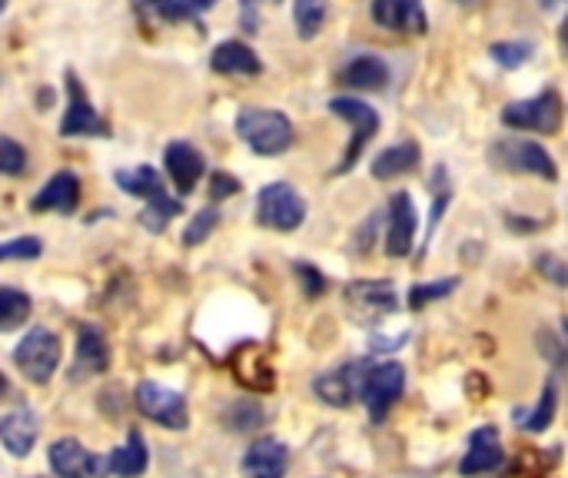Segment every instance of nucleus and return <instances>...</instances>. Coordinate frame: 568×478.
Wrapping results in <instances>:
<instances>
[{
  "label": "nucleus",
  "mask_w": 568,
  "mask_h": 478,
  "mask_svg": "<svg viewBox=\"0 0 568 478\" xmlns=\"http://www.w3.org/2000/svg\"><path fill=\"white\" fill-rule=\"evenodd\" d=\"M116 186L130 196H143L146 206L140 213V223L150 233H163L170 226V220L183 210L180 200H173L166 193V183L160 180V173L153 166H133V170H116Z\"/></svg>",
  "instance_id": "f257e3e1"
},
{
  "label": "nucleus",
  "mask_w": 568,
  "mask_h": 478,
  "mask_svg": "<svg viewBox=\"0 0 568 478\" xmlns=\"http://www.w3.org/2000/svg\"><path fill=\"white\" fill-rule=\"evenodd\" d=\"M236 133L240 140L260 153V156H280L293 146L296 140V130H293V120L280 110H263V106H243L236 113Z\"/></svg>",
  "instance_id": "f03ea898"
},
{
  "label": "nucleus",
  "mask_w": 568,
  "mask_h": 478,
  "mask_svg": "<svg viewBox=\"0 0 568 478\" xmlns=\"http://www.w3.org/2000/svg\"><path fill=\"white\" fill-rule=\"evenodd\" d=\"M306 220V200L290 183H270L256 193V223L276 233H293Z\"/></svg>",
  "instance_id": "7ed1b4c3"
},
{
  "label": "nucleus",
  "mask_w": 568,
  "mask_h": 478,
  "mask_svg": "<svg viewBox=\"0 0 568 478\" xmlns=\"http://www.w3.org/2000/svg\"><path fill=\"white\" fill-rule=\"evenodd\" d=\"M503 123L513 130H532V133H559L562 126V96L559 90H542L532 100H516L503 110Z\"/></svg>",
  "instance_id": "20e7f679"
},
{
  "label": "nucleus",
  "mask_w": 568,
  "mask_h": 478,
  "mask_svg": "<svg viewBox=\"0 0 568 478\" xmlns=\"http://www.w3.org/2000/svg\"><path fill=\"white\" fill-rule=\"evenodd\" d=\"M329 113H336L339 120H346L353 126V143L346 146L343 163L336 166V173H349L356 166V160L363 156V150L369 146V140L376 136L379 113H376V106H369V103H363L356 96H333L329 100Z\"/></svg>",
  "instance_id": "39448f33"
},
{
  "label": "nucleus",
  "mask_w": 568,
  "mask_h": 478,
  "mask_svg": "<svg viewBox=\"0 0 568 478\" xmlns=\"http://www.w3.org/2000/svg\"><path fill=\"white\" fill-rule=\"evenodd\" d=\"M13 363H17V369H20L30 383L43 386V383H50V376L57 373V363H60V339H57L50 329L33 326V329L17 343Z\"/></svg>",
  "instance_id": "423d86ee"
},
{
  "label": "nucleus",
  "mask_w": 568,
  "mask_h": 478,
  "mask_svg": "<svg viewBox=\"0 0 568 478\" xmlns=\"http://www.w3.org/2000/svg\"><path fill=\"white\" fill-rule=\"evenodd\" d=\"M489 160L499 170H509V173H532V176H542V180H556L559 176L556 160L536 140H499V143H493Z\"/></svg>",
  "instance_id": "0eeeda50"
},
{
  "label": "nucleus",
  "mask_w": 568,
  "mask_h": 478,
  "mask_svg": "<svg viewBox=\"0 0 568 478\" xmlns=\"http://www.w3.org/2000/svg\"><path fill=\"white\" fill-rule=\"evenodd\" d=\"M343 299H346L349 313L356 316V323H379L383 316L396 313V306H399L393 279H356L346 286Z\"/></svg>",
  "instance_id": "6e6552de"
},
{
  "label": "nucleus",
  "mask_w": 568,
  "mask_h": 478,
  "mask_svg": "<svg viewBox=\"0 0 568 478\" xmlns=\"http://www.w3.org/2000/svg\"><path fill=\"white\" fill-rule=\"evenodd\" d=\"M60 136H110V123L93 110L87 87L67 70V113L60 120Z\"/></svg>",
  "instance_id": "1a4fd4ad"
},
{
  "label": "nucleus",
  "mask_w": 568,
  "mask_h": 478,
  "mask_svg": "<svg viewBox=\"0 0 568 478\" xmlns=\"http://www.w3.org/2000/svg\"><path fill=\"white\" fill-rule=\"evenodd\" d=\"M403 389H406V369L399 363L373 366L363 376V399H366V409H369L373 423H383L389 416V409L399 403Z\"/></svg>",
  "instance_id": "9d476101"
},
{
  "label": "nucleus",
  "mask_w": 568,
  "mask_h": 478,
  "mask_svg": "<svg viewBox=\"0 0 568 478\" xmlns=\"http://www.w3.org/2000/svg\"><path fill=\"white\" fill-rule=\"evenodd\" d=\"M136 409L146 419H153V423H160L166 429H186L190 426V406H186V399L180 393L160 386V383H140V389H136Z\"/></svg>",
  "instance_id": "9b49d317"
},
{
  "label": "nucleus",
  "mask_w": 568,
  "mask_h": 478,
  "mask_svg": "<svg viewBox=\"0 0 568 478\" xmlns=\"http://www.w3.org/2000/svg\"><path fill=\"white\" fill-rule=\"evenodd\" d=\"M50 469L60 478H106L110 472V459L90 452L87 446H80L77 439H60L50 446Z\"/></svg>",
  "instance_id": "f8f14e48"
},
{
  "label": "nucleus",
  "mask_w": 568,
  "mask_h": 478,
  "mask_svg": "<svg viewBox=\"0 0 568 478\" xmlns=\"http://www.w3.org/2000/svg\"><path fill=\"white\" fill-rule=\"evenodd\" d=\"M416 226H419V216H416L413 196L406 190L393 193V200H389V223H386V253L393 260H403V256L413 253Z\"/></svg>",
  "instance_id": "ddd939ff"
},
{
  "label": "nucleus",
  "mask_w": 568,
  "mask_h": 478,
  "mask_svg": "<svg viewBox=\"0 0 568 478\" xmlns=\"http://www.w3.org/2000/svg\"><path fill=\"white\" fill-rule=\"evenodd\" d=\"M373 20L393 33H406V37H419L429 30V17L426 7L419 0H373L369 7Z\"/></svg>",
  "instance_id": "4468645a"
},
{
  "label": "nucleus",
  "mask_w": 568,
  "mask_h": 478,
  "mask_svg": "<svg viewBox=\"0 0 568 478\" xmlns=\"http://www.w3.org/2000/svg\"><path fill=\"white\" fill-rule=\"evenodd\" d=\"M163 163H166V173H170L180 196H190L196 190V183L203 180V173H206L203 153L186 140H173L166 146V153H163Z\"/></svg>",
  "instance_id": "2eb2a0df"
},
{
  "label": "nucleus",
  "mask_w": 568,
  "mask_h": 478,
  "mask_svg": "<svg viewBox=\"0 0 568 478\" xmlns=\"http://www.w3.org/2000/svg\"><path fill=\"white\" fill-rule=\"evenodd\" d=\"M77 203H80V180H77V173L60 170L40 186V193L30 200V210L33 213H63V216H70L77 210Z\"/></svg>",
  "instance_id": "dca6fc26"
},
{
  "label": "nucleus",
  "mask_w": 568,
  "mask_h": 478,
  "mask_svg": "<svg viewBox=\"0 0 568 478\" xmlns=\"http://www.w3.org/2000/svg\"><path fill=\"white\" fill-rule=\"evenodd\" d=\"M313 393L333 406V409H346L353 406L356 396H363V379H359V366L349 363V366H336L329 373H323L320 379H313Z\"/></svg>",
  "instance_id": "f3484780"
},
{
  "label": "nucleus",
  "mask_w": 568,
  "mask_h": 478,
  "mask_svg": "<svg viewBox=\"0 0 568 478\" xmlns=\"http://www.w3.org/2000/svg\"><path fill=\"white\" fill-rule=\"evenodd\" d=\"M506 462V449H503V439H499V429L496 426H479L469 439V452L459 466L463 476H486L493 469H499Z\"/></svg>",
  "instance_id": "a211bd4d"
},
{
  "label": "nucleus",
  "mask_w": 568,
  "mask_h": 478,
  "mask_svg": "<svg viewBox=\"0 0 568 478\" xmlns=\"http://www.w3.org/2000/svg\"><path fill=\"white\" fill-rule=\"evenodd\" d=\"M286 472H290V449L273 436L256 439L243 456L246 478H286Z\"/></svg>",
  "instance_id": "6ab92c4d"
},
{
  "label": "nucleus",
  "mask_w": 568,
  "mask_h": 478,
  "mask_svg": "<svg viewBox=\"0 0 568 478\" xmlns=\"http://www.w3.org/2000/svg\"><path fill=\"white\" fill-rule=\"evenodd\" d=\"M37 436H40V419H37V413L27 409V406L10 409V413L0 419V443H3V449H7L13 459L30 456V449L37 446Z\"/></svg>",
  "instance_id": "aec40b11"
},
{
  "label": "nucleus",
  "mask_w": 568,
  "mask_h": 478,
  "mask_svg": "<svg viewBox=\"0 0 568 478\" xmlns=\"http://www.w3.org/2000/svg\"><path fill=\"white\" fill-rule=\"evenodd\" d=\"M210 70L223 73V77H260L263 73V60L256 57V50L250 43L223 40L210 53Z\"/></svg>",
  "instance_id": "412c9836"
},
{
  "label": "nucleus",
  "mask_w": 568,
  "mask_h": 478,
  "mask_svg": "<svg viewBox=\"0 0 568 478\" xmlns=\"http://www.w3.org/2000/svg\"><path fill=\"white\" fill-rule=\"evenodd\" d=\"M110 366V346L103 339V333L97 326H83L77 333V359H73V376L87 379V376H100Z\"/></svg>",
  "instance_id": "4be33fe9"
},
{
  "label": "nucleus",
  "mask_w": 568,
  "mask_h": 478,
  "mask_svg": "<svg viewBox=\"0 0 568 478\" xmlns=\"http://www.w3.org/2000/svg\"><path fill=\"white\" fill-rule=\"evenodd\" d=\"M343 83L356 87V90H369L379 93L389 87V63L376 53H359L343 67Z\"/></svg>",
  "instance_id": "5701e85b"
},
{
  "label": "nucleus",
  "mask_w": 568,
  "mask_h": 478,
  "mask_svg": "<svg viewBox=\"0 0 568 478\" xmlns=\"http://www.w3.org/2000/svg\"><path fill=\"white\" fill-rule=\"evenodd\" d=\"M419 146L413 140L406 143H396V146H386L376 160H373V176L376 180H399L406 173H413L419 166Z\"/></svg>",
  "instance_id": "b1692460"
},
{
  "label": "nucleus",
  "mask_w": 568,
  "mask_h": 478,
  "mask_svg": "<svg viewBox=\"0 0 568 478\" xmlns=\"http://www.w3.org/2000/svg\"><path fill=\"white\" fill-rule=\"evenodd\" d=\"M146 466H150L146 443H143V436L136 429H130L126 443L110 452V472L120 478H136L146 472Z\"/></svg>",
  "instance_id": "393cba45"
},
{
  "label": "nucleus",
  "mask_w": 568,
  "mask_h": 478,
  "mask_svg": "<svg viewBox=\"0 0 568 478\" xmlns=\"http://www.w3.org/2000/svg\"><path fill=\"white\" fill-rule=\"evenodd\" d=\"M556 406H559V383L549 379L546 389H542V399L532 413H516V423L526 429V433H546L556 419Z\"/></svg>",
  "instance_id": "a878e982"
},
{
  "label": "nucleus",
  "mask_w": 568,
  "mask_h": 478,
  "mask_svg": "<svg viewBox=\"0 0 568 478\" xmlns=\"http://www.w3.org/2000/svg\"><path fill=\"white\" fill-rule=\"evenodd\" d=\"M326 13L329 3L326 0H293V20H296V33L303 40H316L326 27Z\"/></svg>",
  "instance_id": "bb28decb"
},
{
  "label": "nucleus",
  "mask_w": 568,
  "mask_h": 478,
  "mask_svg": "<svg viewBox=\"0 0 568 478\" xmlns=\"http://www.w3.org/2000/svg\"><path fill=\"white\" fill-rule=\"evenodd\" d=\"M27 316H30V296L20 293V289H13V286H0V329L10 333Z\"/></svg>",
  "instance_id": "cd10ccee"
},
{
  "label": "nucleus",
  "mask_w": 568,
  "mask_h": 478,
  "mask_svg": "<svg viewBox=\"0 0 568 478\" xmlns=\"http://www.w3.org/2000/svg\"><path fill=\"white\" fill-rule=\"evenodd\" d=\"M140 13L146 17H156V20H166V23H196V13L183 3V0H133Z\"/></svg>",
  "instance_id": "c85d7f7f"
},
{
  "label": "nucleus",
  "mask_w": 568,
  "mask_h": 478,
  "mask_svg": "<svg viewBox=\"0 0 568 478\" xmlns=\"http://www.w3.org/2000/svg\"><path fill=\"white\" fill-rule=\"evenodd\" d=\"M532 53H536V47L526 43V40H503V43H493V47H489V57H493L499 67H506V70L526 67V63L532 60Z\"/></svg>",
  "instance_id": "c756f323"
},
{
  "label": "nucleus",
  "mask_w": 568,
  "mask_h": 478,
  "mask_svg": "<svg viewBox=\"0 0 568 478\" xmlns=\"http://www.w3.org/2000/svg\"><path fill=\"white\" fill-rule=\"evenodd\" d=\"M220 226V210L216 206H206V210H200L190 223H186V230H183V246H200L203 240H210V233Z\"/></svg>",
  "instance_id": "7c9ffc66"
},
{
  "label": "nucleus",
  "mask_w": 568,
  "mask_h": 478,
  "mask_svg": "<svg viewBox=\"0 0 568 478\" xmlns=\"http://www.w3.org/2000/svg\"><path fill=\"white\" fill-rule=\"evenodd\" d=\"M456 286H459L456 276L453 279H436V283H416L409 289V309H423V306H429L436 299H446Z\"/></svg>",
  "instance_id": "2f4dec72"
},
{
  "label": "nucleus",
  "mask_w": 568,
  "mask_h": 478,
  "mask_svg": "<svg viewBox=\"0 0 568 478\" xmlns=\"http://www.w3.org/2000/svg\"><path fill=\"white\" fill-rule=\"evenodd\" d=\"M0 170L7 176H20L27 170V150L17 140H10V136L0 140Z\"/></svg>",
  "instance_id": "473e14b6"
},
{
  "label": "nucleus",
  "mask_w": 568,
  "mask_h": 478,
  "mask_svg": "<svg viewBox=\"0 0 568 478\" xmlns=\"http://www.w3.org/2000/svg\"><path fill=\"white\" fill-rule=\"evenodd\" d=\"M40 240L37 236H17L0 246V260H37L40 256Z\"/></svg>",
  "instance_id": "72a5a7b5"
},
{
  "label": "nucleus",
  "mask_w": 568,
  "mask_h": 478,
  "mask_svg": "<svg viewBox=\"0 0 568 478\" xmlns=\"http://www.w3.org/2000/svg\"><path fill=\"white\" fill-rule=\"evenodd\" d=\"M266 3H280V0H240V23L246 33H256L260 30V10Z\"/></svg>",
  "instance_id": "f704fd0d"
},
{
  "label": "nucleus",
  "mask_w": 568,
  "mask_h": 478,
  "mask_svg": "<svg viewBox=\"0 0 568 478\" xmlns=\"http://www.w3.org/2000/svg\"><path fill=\"white\" fill-rule=\"evenodd\" d=\"M296 276L303 279V293L310 296V299H316V296H323V289H326V279L310 266V263H296Z\"/></svg>",
  "instance_id": "c9c22d12"
},
{
  "label": "nucleus",
  "mask_w": 568,
  "mask_h": 478,
  "mask_svg": "<svg viewBox=\"0 0 568 478\" xmlns=\"http://www.w3.org/2000/svg\"><path fill=\"white\" fill-rule=\"evenodd\" d=\"M240 193V180L230 176V173H213L210 176V196L213 200H226V196H236Z\"/></svg>",
  "instance_id": "e433bc0d"
},
{
  "label": "nucleus",
  "mask_w": 568,
  "mask_h": 478,
  "mask_svg": "<svg viewBox=\"0 0 568 478\" xmlns=\"http://www.w3.org/2000/svg\"><path fill=\"white\" fill-rule=\"evenodd\" d=\"M539 273H542L546 279L559 283V286H568V266L562 260H556V256H542V260H539Z\"/></svg>",
  "instance_id": "4c0bfd02"
},
{
  "label": "nucleus",
  "mask_w": 568,
  "mask_h": 478,
  "mask_svg": "<svg viewBox=\"0 0 568 478\" xmlns=\"http://www.w3.org/2000/svg\"><path fill=\"white\" fill-rule=\"evenodd\" d=\"M193 13H203V10H210V7H216L220 0H183Z\"/></svg>",
  "instance_id": "58836bf2"
},
{
  "label": "nucleus",
  "mask_w": 568,
  "mask_h": 478,
  "mask_svg": "<svg viewBox=\"0 0 568 478\" xmlns=\"http://www.w3.org/2000/svg\"><path fill=\"white\" fill-rule=\"evenodd\" d=\"M559 43H562V50L568 53V17L562 20V27H559Z\"/></svg>",
  "instance_id": "ea45409f"
},
{
  "label": "nucleus",
  "mask_w": 568,
  "mask_h": 478,
  "mask_svg": "<svg viewBox=\"0 0 568 478\" xmlns=\"http://www.w3.org/2000/svg\"><path fill=\"white\" fill-rule=\"evenodd\" d=\"M456 3H459V7H483L486 0H456Z\"/></svg>",
  "instance_id": "a19ab883"
},
{
  "label": "nucleus",
  "mask_w": 568,
  "mask_h": 478,
  "mask_svg": "<svg viewBox=\"0 0 568 478\" xmlns=\"http://www.w3.org/2000/svg\"><path fill=\"white\" fill-rule=\"evenodd\" d=\"M7 3H10V0H0V10H7Z\"/></svg>",
  "instance_id": "79ce46f5"
},
{
  "label": "nucleus",
  "mask_w": 568,
  "mask_h": 478,
  "mask_svg": "<svg viewBox=\"0 0 568 478\" xmlns=\"http://www.w3.org/2000/svg\"><path fill=\"white\" fill-rule=\"evenodd\" d=\"M562 326H566V336H568V316H566V319H562Z\"/></svg>",
  "instance_id": "37998d69"
}]
</instances>
